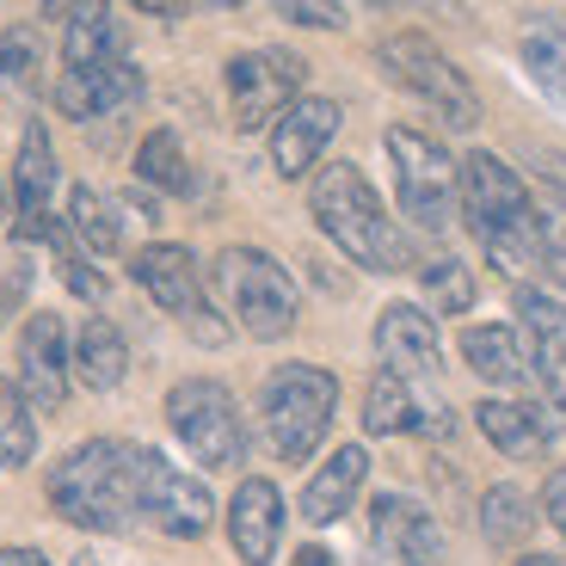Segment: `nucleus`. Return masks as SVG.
Masks as SVG:
<instances>
[{"label":"nucleus","mask_w":566,"mask_h":566,"mask_svg":"<svg viewBox=\"0 0 566 566\" xmlns=\"http://www.w3.org/2000/svg\"><path fill=\"white\" fill-rule=\"evenodd\" d=\"M388 160H395V191L400 210L412 216V228L424 234H443V228L462 216V185H455V160L438 136H424L412 124H395L382 136Z\"/></svg>","instance_id":"0eeeda50"},{"label":"nucleus","mask_w":566,"mask_h":566,"mask_svg":"<svg viewBox=\"0 0 566 566\" xmlns=\"http://www.w3.org/2000/svg\"><path fill=\"white\" fill-rule=\"evenodd\" d=\"M210 283L222 308L234 314L247 339L259 345H277L296 333V314H302V296H296V277L265 253V247H222L210 265Z\"/></svg>","instance_id":"20e7f679"},{"label":"nucleus","mask_w":566,"mask_h":566,"mask_svg":"<svg viewBox=\"0 0 566 566\" xmlns=\"http://www.w3.org/2000/svg\"><path fill=\"white\" fill-rule=\"evenodd\" d=\"M7 216H13V179L0 172V228H7Z\"/></svg>","instance_id":"4c0bfd02"},{"label":"nucleus","mask_w":566,"mask_h":566,"mask_svg":"<svg viewBox=\"0 0 566 566\" xmlns=\"http://www.w3.org/2000/svg\"><path fill=\"white\" fill-rule=\"evenodd\" d=\"M517 566H566V560H554V554H524Z\"/></svg>","instance_id":"58836bf2"},{"label":"nucleus","mask_w":566,"mask_h":566,"mask_svg":"<svg viewBox=\"0 0 566 566\" xmlns=\"http://www.w3.org/2000/svg\"><path fill=\"white\" fill-rule=\"evenodd\" d=\"M530 160H536V172L566 198V155H560V148H530Z\"/></svg>","instance_id":"f704fd0d"},{"label":"nucleus","mask_w":566,"mask_h":566,"mask_svg":"<svg viewBox=\"0 0 566 566\" xmlns=\"http://www.w3.org/2000/svg\"><path fill=\"white\" fill-rule=\"evenodd\" d=\"M474 424H481V438L493 443L499 455H511V462H536L554 443V419L536 400H499L493 395V400L474 407Z\"/></svg>","instance_id":"412c9836"},{"label":"nucleus","mask_w":566,"mask_h":566,"mask_svg":"<svg viewBox=\"0 0 566 566\" xmlns=\"http://www.w3.org/2000/svg\"><path fill=\"white\" fill-rule=\"evenodd\" d=\"M228 81V112H234V124L241 129H265L277 124L290 105L302 99V81H308V62L296 56V50H247V56H234L222 69Z\"/></svg>","instance_id":"9d476101"},{"label":"nucleus","mask_w":566,"mask_h":566,"mask_svg":"<svg viewBox=\"0 0 566 566\" xmlns=\"http://www.w3.org/2000/svg\"><path fill=\"white\" fill-rule=\"evenodd\" d=\"M136 499L142 517L160 530V536L198 542L216 524V499L198 474H185L179 462H167L160 450H136Z\"/></svg>","instance_id":"9b49d317"},{"label":"nucleus","mask_w":566,"mask_h":566,"mask_svg":"<svg viewBox=\"0 0 566 566\" xmlns=\"http://www.w3.org/2000/svg\"><path fill=\"white\" fill-rule=\"evenodd\" d=\"M43 69V50H38V31L13 25V31H0V81L7 86H31Z\"/></svg>","instance_id":"7c9ffc66"},{"label":"nucleus","mask_w":566,"mask_h":566,"mask_svg":"<svg viewBox=\"0 0 566 566\" xmlns=\"http://www.w3.org/2000/svg\"><path fill=\"white\" fill-rule=\"evenodd\" d=\"M455 185H462V222L474 228L486 259L517 283H524V271H542L536 265V203H530L524 179L493 148H474V155L455 160Z\"/></svg>","instance_id":"7ed1b4c3"},{"label":"nucleus","mask_w":566,"mask_h":566,"mask_svg":"<svg viewBox=\"0 0 566 566\" xmlns=\"http://www.w3.org/2000/svg\"><path fill=\"white\" fill-rule=\"evenodd\" d=\"M124 62V25L112 7H74L69 38H62V69H105Z\"/></svg>","instance_id":"b1692460"},{"label":"nucleus","mask_w":566,"mask_h":566,"mask_svg":"<svg viewBox=\"0 0 566 566\" xmlns=\"http://www.w3.org/2000/svg\"><path fill=\"white\" fill-rule=\"evenodd\" d=\"M542 511H548V524L566 536V468L548 474V486H542Z\"/></svg>","instance_id":"72a5a7b5"},{"label":"nucleus","mask_w":566,"mask_h":566,"mask_svg":"<svg viewBox=\"0 0 566 566\" xmlns=\"http://www.w3.org/2000/svg\"><path fill=\"white\" fill-rule=\"evenodd\" d=\"M50 247H56V259H62V277H69V290H74V296L99 302V296H105V277H93V271H86L81 247H69V228H56V234H50Z\"/></svg>","instance_id":"2f4dec72"},{"label":"nucleus","mask_w":566,"mask_h":566,"mask_svg":"<svg viewBox=\"0 0 566 566\" xmlns=\"http://www.w3.org/2000/svg\"><path fill=\"white\" fill-rule=\"evenodd\" d=\"M376 357L382 369H395L400 382H438L443 376V345H438V321L431 308H412V302H388L376 314Z\"/></svg>","instance_id":"4468645a"},{"label":"nucleus","mask_w":566,"mask_h":566,"mask_svg":"<svg viewBox=\"0 0 566 566\" xmlns=\"http://www.w3.org/2000/svg\"><path fill=\"white\" fill-rule=\"evenodd\" d=\"M424 302H431L438 314H468V308H474V277H468L462 259L443 253V259L424 265Z\"/></svg>","instance_id":"c85d7f7f"},{"label":"nucleus","mask_w":566,"mask_h":566,"mask_svg":"<svg viewBox=\"0 0 566 566\" xmlns=\"http://www.w3.org/2000/svg\"><path fill=\"white\" fill-rule=\"evenodd\" d=\"M524 69L536 74V86L548 99L566 105V31H530L524 38Z\"/></svg>","instance_id":"c756f323"},{"label":"nucleus","mask_w":566,"mask_h":566,"mask_svg":"<svg viewBox=\"0 0 566 566\" xmlns=\"http://www.w3.org/2000/svg\"><path fill=\"white\" fill-rule=\"evenodd\" d=\"M136 450L129 438H86L50 468V511L74 530L93 536H124L142 524V499H136Z\"/></svg>","instance_id":"f257e3e1"},{"label":"nucleus","mask_w":566,"mask_h":566,"mask_svg":"<svg viewBox=\"0 0 566 566\" xmlns=\"http://www.w3.org/2000/svg\"><path fill=\"white\" fill-rule=\"evenodd\" d=\"M277 19H290V25L339 31L345 25V7H333V0H277Z\"/></svg>","instance_id":"473e14b6"},{"label":"nucleus","mask_w":566,"mask_h":566,"mask_svg":"<svg viewBox=\"0 0 566 566\" xmlns=\"http://www.w3.org/2000/svg\"><path fill=\"white\" fill-rule=\"evenodd\" d=\"M333 412H339V376L321 364H277L259 388V424L283 462H308L333 431Z\"/></svg>","instance_id":"39448f33"},{"label":"nucleus","mask_w":566,"mask_h":566,"mask_svg":"<svg viewBox=\"0 0 566 566\" xmlns=\"http://www.w3.org/2000/svg\"><path fill=\"white\" fill-rule=\"evenodd\" d=\"M450 407L419 400V388L400 382L395 369H376L364 388V431L369 438H400V431H424V438H450Z\"/></svg>","instance_id":"f3484780"},{"label":"nucleus","mask_w":566,"mask_h":566,"mask_svg":"<svg viewBox=\"0 0 566 566\" xmlns=\"http://www.w3.org/2000/svg\"><path fill=\"white\" fill-rule=\"evenodd\" d=\"M369 548L395 566H438L443 560V530L419 499L382 493L369 505Z\"/></svg>","instance_id":"2eb2a0df"},{"label":"nucleus","mask_w":566,"mask_h":566,"mask_svg":"<svg viewBox=\"0 0 566 566\" xmlns=\"http://www.w3.org/2000/svg\"><path fill=\"white\" fill-rule=\"evenodd\" d=\"M50 99H56L62 117L93 124V117H112V112H124V105L142 99V69L129 56L105 62V69H62V81H56Z\"/></svg>","instance_id":"a211bd4d"},{"label":"nucleus","mask_w":566,"mask_h":566,"mask_svg":"<svg viewBox=\"0 0 566 566\" xmlns=\"http://www.w3.org/2000/svg\"><path fill=\"white\" fill-rule=\"evenodd\" d=\"M74 382V345L62 314H31L19 326V395L31 412H62Z\"/></svg>","instance_id":"f8f14e48"},{"label":"nucleus","mask_w":566,"mask_h":566,"mask_svg":"<svg viewBox=\"0 0 566 566\" xmlns=\"http://www.w3.org/2000/svg\"><path fill=\"white\" fill-rule=\"evenodd\" d=\"M376 69H382L400 93H412L419 105H431L450 129L481 124V93H474V81H468L424 31H395V38H382L376 43Z\"/></svg>","instance_id":"423d86ee"},{"label":"nucleus","mask_w":566,"mask_h":566,"mask_svg":"<svg viewBox=\"0 0 566 566\" xmlns=\"http://www.w3.org/2000/svg\"><path fill=\"white\" fill-rule=\"evenodd\" d=\"M136 179L155 185V191H191V160H185V142L172 129H148L136 148Z\"/></svg>","instance_id":"bb28decb"},{"label":"nucleus","mask_w":566,"mask_h":566,"mask_svg":"<svg viewBox=\"0 0 566 566\" xmlns=\"http://www.w3.org/2000/svg\"><path fill=\"white\" fill-rule=\"evenodd\" d=\"M333 136H339V99H308V93H302V99L271 124V167H277L283 179H308V172H321V155H326Z\"/></svg>","instance_id":"dca6fc26"},{"label":"nucleus","mask_w":566,"mask_h":566,"mask_svg":"<svg viewBox=\"0 0 566 566\" xmlns=\"http://www.w3.org/2000/svg\"><path fill=\"white\" fill-rule=\"evenodd\" d=\"M530 530H536V505H530V493H517L511 481L486 486L481 493V536L493 542V548H524Z\"/></svg>","instance_id":"a878e982"},{"label":"nucleus","mask_w":566,"mask_h":566,"mask_svg":"<svg viewBox=\"0 0 566 566\" xmlns=\"http://www.w3.org/2000/svg\"><path fill=\"white\" fill-rule=\"evenodd\" d=\"M308 216L326 241L339 247L352 265L364 271H412V247L400 234V222L388 216V203L376 198V185L364 179V167L352 160H326L308 185Z\"/></svg>","instance_id":"f03ea898"},{"label":"nucleus","mask_w":566,"mask_h":566,"mask_svg":"<svg viewBox=\"0 0 566 566\" xmlns=\"http://www.w3.org/2000/svg\"><path fill=\"white\" fill-rule=\"evenodd\" d=\"M81 566H93V554H81Z\"/></svg>","instance_id":"ea45409f"},{"label":"nucleus","mask_w":566,"mask_h":566,"mask_svg":"<svg viewBox=\"0 0 566 566\" xmlns=\"http://www.w3.org/2000/svg\"><path fill=\"white\" fill-rule=\"evenodd\" d=\"M160 412H167L172 438L191 450V462L216 468V474L247 462V419H241V407H234V395H228L222 382L185 376V382L167 388V407Z\"/></svg>","instance_id":"1a4fd4ad"},{"label":"nucleus","mask_w":566,"mask_h":566,"mask_svg":"<svg viewBox=\"0 0 566 566\" xmlns=\"http://www.w3.org/2000/svg\"><path fill=\"white\" fill-rule=\"evenodd\" d=\"M462 364L493 388H530L536 369H530V352H524V333L517 326H462Z\"/></svg>","instance_id":"4be33fe9"},{"label":"nucleus","mask_w":566,"mask_h":566,"mask_svg":"<svg viewBox=\"0 0 566 566\" xmlns=\"http://www.w3.org/2000/svg\"><path fill=\"white\" fill-rule=\"evenodd\" d=\"M69 234L86 247V253L112 259L117 247H124V222H117V203L105 198V191H93V185H74V191H69Z\"/></svg>","instance_id":"393cba45"},{"label":"nucleus","mask_w":566,"mask_h":566,"mask_svg":"<svg viewBox=\"0 0 566 566\" xmlns=\"http://www.w3.org/2000/svg\"><path fill=\"white\" fill-rule=\"evenodd\" d=\"M0 566H50L38 548H0Z\"/></svg>","instance_id":"c9c22d12"},{"label":"nucleus","mask_w":566,"mask_h":566,"mask_svg":"<svg viewBox=\"0 0 566 566\" xmlns=\"http://www.w3.org/2000/svg\"><path fill=\"white\" fill-rule=\"evenodd\" d=\"M129 277L148 290V302H155L160 314H172V321L191 333L198 345H228V333L234 326L216 314V296H210V283H203V265H198V253L191 247H179V241H155V247H142L136 253V265H129Z\"/></svg>","instance_id":"6e6552de"},{"label":"nucleus","mask_w":566,"mask_h":566,"mask_svg":"<svg viewBox=\"0 0 566 566\" xmlns=\"http://www.w3.org/2000/svg\"><path fill=\"white\" fill-rule=\"evenodd\" d=\"M124 376H129V345H124V333H117L105 314L81 321V333H74V382L93 388V395H112Z\"/></svg>","instance_id":"5701e85b"},{"label":"nucleus","mask_w":566,"mask_h":566,"mask_svg":"<svg viewBox=\"0 0 566 566\" xmlns=\"http://www.w3.org/2000/svg\"><path fill=\"white\" fill-rule=\"evenodd\" d=\"M364 481H369V450L364 443H345V450H333L321 468L308 474V486H302V517H308L314 530H326V524H339L345 511L357 505V493H364Z\"/></svg>","instance_id":"aec40b11"},{"label":"nucleus","mask_w":566,"mask_h":566,"mask_svg":"<svg viewBox=\"0 0 566 566\" xmlns=\"http://www.w3.org/2000/svg\"><path fill=\"white\" fill-rule=\"evenodd\" d=\"M38 455V419L13 376H0V468H25Z\"/></svg>","instance_id":"cd10ccee"},{"label":"nucleus","mask_w":566,"mask_h":566,"mask_svg":"<svg viewBox=\"0 0 566 566\" xmlns=\"http://www.w3.org/2000/svg\"><path fill=\"white\" fill-rule=\"evenodd\" d=\"M296 566H333V554L314 548V542H308V548H296Z\"/></svg>","instance_id":"e433bc0d"},{"label":"nucleus","mask_w":566,"mask_h":566,"mask_svg":"<svg viewBox=\"0 0 566 566\" xmlns=\"http://www.w3.org/2000/svg\"><path fill=\"white\" fill-rule=\"evenodd\" d=\"M56 148H50V129L43 117H31L25 136H19V160H13V234L19 241H50L56 234V216H50V198H56Z\"/></svg>","instance_id":"ddd939ff"},{"label":"nucleus","mask_w":566,"mask_h":566,"mask_svg":"<svg viewBox=\"0 0 566 566\" xmlns=\"http://www.w3.org/2000/svg\"><path fill=\"white\" fill-rule=\"evenodd\" d=\"M228 542L247 566H271L283 542V493L265 481V474H247L228 499Z\"/></svg>","instance_id":"6ab92c4d"}]
</instances>
